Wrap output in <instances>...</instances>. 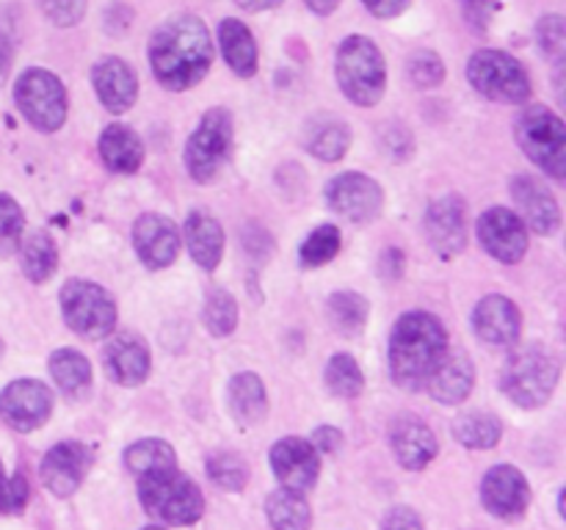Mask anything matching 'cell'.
<instances>
[{"label": "cell", "instance_id": "6da1fadb", "mask_svg": "<svg viewBox=\"0 0 566 530\" xmlns=\"http://www.w3.org/2000/svg\"><path fill=\"white\" fill-rule=\"evenodd\" d=\"M149 66L155 81L169 92L197 86L213 66V39L208 25L193 14L171 17L153 33Z\"/></svg>", "mask_w": 566, "mask_h": 530}, {"label": "cell", "instance_id": "7a4b0ae2", "mask_svg": "<svg viewBox=\"0 0 566 530\" xmlns=\"http://www.w3.org/2000/svg\"><path fill=\"white\" fill-rule=\"evenodd\" d=\"M448 351V331L431 312H407L390 331V373L403 390H423Z\"/></svg>", "mask_w": 566, "mask_h": 530}, {"label": "cell", "instance_id": "3957f363", "mask_svg": "<svg viewBox=\"0 0 566 530\" xmlns=\"http://www.w3.org/2000/svg\"><path fill=\"white\" fill-rule=\"evenodd\" d=\"M337 83H340L343 94H346L352 103L363 105H376L385 97L387 88V66L381 50L370 42L368 36H346L337 47Z\"/></svg>", "mask_w": 566, "mask_h": 530}, {"label": "cell", "instance_id": "277c9868", "mask_svg": "<svg viewBox=\"0 0 566 530\" xmlns=\"http://www.w3.org/2000/svg\"><path fill=\"white\" fill-rule=\"evenodd\" d=\"M562 375V364L547 348L525 346L506 359L501 373V390L512 403L536 409L551 401Z\"/></svg>", "mask_w": 566, "mask_h": 530}, {"label": "cell", "instance_id": "5b68a950", "mask_svg": "<svg viewBox=\"0 0 566 530\" xmlns=\"http://www.w3.org/2000/svg\"><path fill=\"white\" fill-rule=\"evenodd\" d=\"M142 506L166 524H191L202 517L205 497L191 478L177 469L144 475L138 480Z\"/></svg>", "mask_w": 566, "mask_h": 530}, {"label": "cell", "instance_id": "8992f818", "mask_svg": "<svg viewBox=\"0 0 566 530\" xmlns=\"http://www.w3.org/2000/svg\"><path fill=\"white\" fill-rule=\"evenodd\" d=\"M61 312L66 326L83 340H103L116 326L114 298L88 279H70L61 287Z\"/></svg>", "mask_w": 566, "mask_h": 530}, {"label": "cell", "instance_id": "52a82bcc", "mask_svg": "<svg viewBox=\"0 0 566 530\" xmlns=\"http://www.w3.org/2000/svg\"><path fill=\"white\" fill-rule=\"evenodd\" d=\"M517 141L531 160L553 180L566 174V127L562 116L534 105L517 119Z\"/></svg>", "mask_w": 566, "mask_h": 530}, {"label": "cell", "instance_id": "ba28073f", "mask_svg": "<svg viewBox=\"0 0 566 530\" xmlns=\"http://www.w3.org/2000/svg\"><path fill=\"white\" fill-rule=\"evenodd\" d=\"M468 81L495 103H525L531 94L528 72L503 50H479L468 61Z\"/></svg>", "mask_w": 566, "mask_h": 530}, {"label": "cell", "instance_id": "9c48e42d", "mask_svg": "<svg viewBox=\"0 0 566 530\" xmlns=\"http://www.w3.org/2000/svg\"><path fill=\"white\" fill-rule=\"evenodd\" d=\"M14 103L28 119L42 132H55L66 119V92L59 75L48 70H25L14 83Z\"/></svg>", "mask_w": 566, "mask_h": 530}, {"label": "cell", "instance_id": "30bf717a", "mask_svg": "<svg viewBox=\"0 0 566 530\" xmlns=\"http://www.w3.org/2000/svg\"><path fill=\"white\" fill-rule=\"evenodd\" d=\"M232 149V116L227 108H210L186 141V169L197 182H210Z\"/></svg>", "mask_w": 566, "mask_h": 530}, {"label": "cell", "instance_id": "8fae6325", "mask_svg": "<svg viewBox=\"0 0 566 530\" xmlns=\"http://www.w3.org/2000/svg\"><path fill=\"white\" fill-rule=\"evenodd\" d=\"M53 412V392L33 379H17L0 392V417L20 434L42 428Z\"/></svg>", "mask_w": 566, "mask_h": 530}, {"label": "cell", "instance_id": "7c38bea8", "mask_svg": "<svg viewBox=\"0 0 566 530\" xmlns=\"http://www.w3.org/2000/svg\"><path fill=\"white\" fill-rule=\"evenodd\" d=\"M326 202L343 219L354 221V224H365V221H374L381 213L385 193H381L379 182L370 180L368 174L346 171V174L335 177L326 186Z\"/></svg>", "mask_w": 566, "mask_h": 530}, {"label": "cell", "instance_id": "4fadbf2b", "mask_svg": "<svg viewBox=\"0 0 566 530\" xmlns=\"http://www.w3.org/2000/svg\"><path fill=\"white\" fill-rule=\"evenodd\" d=\"M479 241L501 263H520L528 252V232L523 219L509 208H492L479 219Z\"/></svg>", "mask_w": 566, "mask_h": 530}, {"label": "cell", "instance_id": "5bb4252c", "mask_svg": "<svg viewBox=\"0 0 566 530\" xmlns=\"http://www.w3.org/2000/svg\"><path fill=\"white\" fill-rule=\"evenodd\" d=\"M271 469L285 489L307 491L321 475V453L315 451L313 442L285 436L271 447Z\"/></svg>", "mask_w": 566, "mask_h": 530}, {"label": "cell", "instance_id": "9a60e30c", "mask_svg": "<svg viewBox=\"0 0 566 530\" xmlns=\"http://www.w3.org/2000/svg\"><path fill=\"white\" fill-rule=\"evenodd\" d=\"M481 500L492 517L517 519L531 502V489L525 475L512 464H497L481 480Z\"/></svg>", "mask_w": 566, "mask_h": 530}, {"label": "cell", "instance_id": "2e32d148", "mask_svg": "<svg viewBox=\"0 0 566 530\" xmlns=\"http://www.w3.org/2000/svg\"><path fill=\"white\" fill-rule=\"evenodd\" d=\"M133 246L147 268H166L175 263L177 252H180V232L166 215L144 213L133 224Z\"/></svg>", "mask_w": 566, "mask_h": 530}, {"label": "cell", "instance_id": "e0dca14e", "mask_svg": "<svg viewBox=\"0 0 566 530\" xmlns=\"http://www.w3.org/2000/svg\"><path fill=\"white\" fill-rule=\"evenodd\" d=\"M512 197L520 208V219H525L523 224H528L536 235H553L562 226V208L556 197L536 177H514Z\"/></svg>", "mask_w": 566, "mask_h": 530}, {"label": "cell", "instance_id": "ac0fdd59", "mask_svg": "<svg viewBox=\"0 0 566 530\" xmlns=\"http://www.w3.org/2000/svg\"><path fill=\"white\" fill-rule=\"evenodd\" d=\"M426 235H429L431 248H437L442 257L462 252L468 243V210H464L462 199H434L426 213Z\"/></svg>", "mask_w": 566, "mask_h": 530}, {"label": "cell", "instance_id": "d6986e66", "mask_svg": "<svg viewBox=\"0 0 566 530\" xmlns=\"http://www.w3.org/2000/svg\"><path fill=\"white\" fill-rule=\"evenodd\" d=\"M88 469V451L77 442H59L55 447H50L42 458V484L48 486V491H53L55 497H70L75 495L77 486L83 484Z\"/></svg>", "mask_w": 566, "mask_h": 530}, {"label": "cell", "instance_id": "ffe728a7", "mask_svg": "<svg viewBox=\"0 0 566 530\" xmlns=\"http://www.w3.org/2000/svg\"><path fill=\"white\" fill-rule=\"evenodd\" d=\"M94 92H97L99 103L111 110V114H125L133 108L138 97V77L127 61L116 59V55H105L94 64L92 70Z\"/></svg>", "mask_w": 566, "mask_h": 530}, {"label": "cell", "instance_id": "44dd1931", "mask_svg": "<svg viewBox=\"0 0 566 530\" xmlns=\"http://www.w3.org/2000/svg\"><path fill=\"white\" fill-rule=\"evenodd\" d=\"M473 329L490 346H514L523 331V315L512 298L486 296L475 307Z\"/></svg>", "mask_w": 566, "mask_h": 530}, {"label": "cell", "instance_id": "7402d4cb", "mask_svg": "<svg viewBox=\"0 0 566 530\" xmlns=\"http://www.w3.org/2000/svg\"><path fill=\"white\" fill-rule=\"evenodd\" d=\"M105 373L122 386H138L149 375V348L136 335H116L103 353Z\"/></svg>", "mask_w": 566, "mask_h": 530}, {"label": "cell", "instance_id": "603a6c76", "mask_svg": "<svg viewBox=\"0 0 566 530\" xmlns=\"http://www.w3.org/2000/svg\"><path fill=\"white\" fill-rule=\"evenodd\" d=\"M390 445L398 464L407 469H423L437 456V451H440L434 431L418 417L396 420L390 431Z\"/></svg>", "mask_w": 566, "mask_h": 530}, {"label": "cell", "instance_id": "cb8c5ba5", "mask_svg": "<svg viewBox=\"0 0 566 530\" xmlns=\"http://www.w3.org/2000/svg\"><path fill=\"white\" fill-rule=\"evenodd\" d=\"M475 384V368L470 362V357L464 351H446V357L440 359V364L434 368L429 379V392L446 406L453 403H462L464 398L473 392Z\"/></svg>", "mask_w": 566, "mask_h": 530}, {"label": "cell", "instance_id": "d4e9b609", "mask_svg": "<svg viewBox=\"0 0 566 530\" xmlns=\"http://www.w3.org/2000/svg\"><path fill=\"white\" fill-rule=\"evenodd\" d=\"M186 243L197 265H202L205 271L219 268L221 254H224V230L213 215L193 210L186 219Z\"/></svg>", "mask_w": 566, "mask_h": 530}, {"label": "cell", "instance_id": "484cf974", "mask_svg": "<svg viewBox=\"0 0 566 530\" xmlns=\"http://www.w3.org/2000/svg\"><path fill=\"white\" fill-rule=\"evenodd\" d=\"M219 44L227 64H230V70L235 72L238 77L258 75V64H260L258 42H254L252 31H249L241 20H232V17L221 20Z\"/></svg>", "mask_w": 566, "mask_h": 530}, {"label": "cell", "instance_id": "4316f807", "mask_svg": "<svg viewBox=\"0 0 566 530\" xmlns=\"http://www.w3.org/2000/svg\"><path fill=\"white\" fill-rule=\"evenodd\" d=\"M99 158L116 174H133L144 160V144L130 127L108 125L99 136Z\"/></svg>", "mask_w": 566, "mask_h": 530}, {"label": "cell", "instance_id": "83f0119b", "mask_svg": "<svg viewBox=\"0 0 566 530\" xmlns=\"http://www.w3.org/2000/svg\"><path fill=\"white\" fill-rule=\"evenodd\" d=\"M230 409L243 425H258L269 412V398L258 373H238L230 381Z\"/></svg>", "mask_w": 566, "mask_h": 530}, {"label": "cell", "instance_id": "f1b7e54d", "mask_svg": "<svg viewBox=\"0 0 566 530\" xmlns=\"http://www.w3.org/2000/svg\"><path fill=\"white\" fill-rule=\"evenodd\" d=\"M50 375L66 398H83L92 386V364L75 348H61L50 357Z\"/></svg>", "mask_w": 566, "mask_h": 530}, {"label": "cell", "instance_id": "f546056e", "mask_svg": "<svg viewBox=\"0 0 566 530\" xmlns=\"http://www.w3.org/2000/svg\"><path fill=\"white\" fill-rule=\"evenodd\" d=\"M265 513H269V522L274 530H310V524H313V511H310L302 491L285 489V486L269 497Z\"/></svg>", "mask_w": 566, "mask_h": 530}, {"label": "cell", "instance_id": "4dcf8cb0", "mask_svg": "<svg viewBox=\"0 0 566 530\" xmlns=\"http://www.w3.org/2000/svg\"><path fill=\"white\" fill-rule=\"evenodd\" d=\"M352 147V130L337 119H318L307 127V149L310 155L321 160H340Z\"/></svg>", "mask_w": 566, "mask_h": 530}, {"label": "cell", "instance_id": "1f68e13d", "mask_svg": "<svg viewBox=\"0 0 566 530\" xmlns=\"http://www.w3.org/2000/svg\"><path fill=\"white\" fill-rule=\"evenodd\" d=\"M59 268V248L55 241L44 230L28 235V241L22 243V271L31 282H48L50 276Z\"/></svg>", "mask_w": 566, "mask_h": 530}, {"label": "cell", "instance_id": "d6a6232c", "mask_svg": "<svg viewBox=\"0 0 566 530\" xmlns=\"http://www.w3.org/2000/svg\"><path fill=\"white\" fill-rule=\"evenodd\" d=\"M125 464L130 473L138 478L153 473H166V469H177V456L164 439H142L133 442L125 451Z\"/></svg>", "mask_w": 566, "mask_h": 530}, {"label": "cell", "instance_id": "836d02e7", "mask_svg": "<svg viewBox=\"0 0 566 530\" xmlns=\"http://www.w3.org/2000/svg\"><path fill=\"white\" fill-rule=\"evenodd\" d=\"M501 434L503 428L501 423H497V417H492V414L486 412L462 414V417L453 423V436H457L464 447H470V451H490V447H495L497 442H501Z\"/></svg>", "mask_w": 566, "mask_h": 530}, {"label": "cell", "instance_id": "e575fe53", "mask_svg": "<svg viewBox=\"0 0 566 530\" xmlns=\"http://www.w3.org/2000/svg\"><path fill=\"white\" fill-rule=\"evenodd\" d=\"M368 301L354 290H340L329 298V315L332 324L343 331V335H359L368 324Z\"/></svg>", "mask_w": 566, "mask_h": 530}, {"label": "cell", "instance_id": "d590c367", "mask_svg": "<svg viewBox=\"0 0 566 530\" xmlns=\"http://www.w3.org/2000/svg\"><path fill=\"white\" fill-rule=\"evenodd\" d=\"M326 386L337 398H357L363 392V370H359L357 359L352 353H335L329 359V364H326Z\"/></svg>", "mask_w": 566, "mask_h": 530}, {"label": "cell", "instance_id": "8d00e7d4", "mask_svg": "<svg viewBox=\"0 0 566 530\" xmlns=\"http://www.w3.org/2000/svg\"><path fill=\"white\" fill-rule=\"evenodd\" d=\"M337 252H340V230L332 224H324L310 232L307 241L298 248V259H302L304 268H318V265H326L329 259H335Z\"/></svg>", "mask_w": 566, "mask_h": 530}, {"label": "cell", "instance_id": "74e56055", "mask_svg": "<svg viewBox=\"0 0 566 530\" xmlns=\"http://www.w3.org/2000/svg\"><path fill=\"white\" fill-rule=\"evenodd\" d=\"M205 326H208L210 335L227 337L235 331L238 326V304L235 298L227 290H210L205 298Z\"/></svg>", "mask_w": 566, "mask_h": 530}, {"label": "cell", "instance_id": "f35d334b", "mask_svg": "<svg viewBox=\"0 0 566 530\" xmlns=\"http://www.w3.org/2000/svg\"><path fill=\"white\" fill-rule=\"evenodd\" d=\"M208 475L219 489L241 491L249 480V469L235 453H216L208 458Z\"/></svg>", "mask_w": 566, "mask_h": 530}, {"label": "cell", "instance_id": "ab89813d", "mask_svg": "<svg viewBox=\"0 0 566 530\" xmlns=\"http://www.w3.org/2000/svg\"><path fill=\"white\" fill-rule=\"evenodd\" d=\"M22 230H25L22 208L9 193H0V254H11L20 246Z\"/></svg>", "mask_w": 566, "mask_h": 530}, {"label": "cell", "instance_id": "60d3db41", "mask_svg": "<svg viewBox=\"0 0 566 530\" xmlns=\"http://www.w3.org/2000/svg\"><path fill=\"white\" fill-rule=\"evenodd\" d=\"M536 42H539L542 53L556 64H564L566 55V22L562 14H547L542 17L536 25Z\"/></svg>", "mask_w": 566, "mask_h": 530}, {"label": "cell", "instance_id": "b9f144b4", "mask_svg": "<svg viewBox=\"0 0 566 530\" xmlns=\"http://www.w3.org/2000/svg\"><path fill=\"white\" fill-rule=\"evenodd\" d=\"M407 72L418 88H434L440 86L442 77H446V64H442L440 55L431 53V50H418V53L409 55Z\"/></svg>", "mask_w": 566, "mask_h": 530}, {"label": "cell", "instance_id": "7bdbcfd3", "mask_svg": "<svg viewBox=\"0 0 566 530\" xmlns=\"http://www.w3.org/2000/svg\"><path fill=\"white\" fill-rule=\"evenodd\" d=\"M28 480L22 475H11V478H0V513H22V508L28 506Z\"/></svg>", "mask_w": 566, "mask_h": 530}, {"label": "cell", "instance_id": "ee69618b", "mask_svg": "<svg viewBox=\"0 0 566 530\" xmlns=\"http://www.w3.org/2000/svg\"><path fill=\"white\" fill-rule=\"evenodd\" d=\"M44 14L50 17L53 25L72 28L86 14V0H44Z\"/></svg>", "mask_w": 566, "mask_h": 530}, {"label": "cell", "instance_id": "f6af8a7d", "mask_svg": "<svg viewBox=\"0 0 566 530\" xmlns=\"http://www.w3.org/2000/svg\"><path fill=\"white\" fill-rule=\"evenodd\" d=\"M459 6H462V14L468 20V25L475 33H484L490 28L492 14H495L497 0H459Z\"/></svg>", "mask_w": 566, "mask_h": 530}, {"label": "cell", "instance_id": "bcb514c9", "mask_svg": "<svg viewBox=\"0 0 566 530\" xmlns=\"http://www.w3.org/2000/svg\"><path fill=\"white\" fill-rule=\"evenodd\" d=\"M385 530H423V522H420L418 513L407 506H398L387 513Z\"/></svg>", "mask_w": 566, "mask_h": 530}, {"label": "cell", "instance_id": "7dc6e473", "mask_svg": "<svg viewBox=\"0 0 566 530\" xmlns=\"http://www.w3.org/2000/svg\"><path fill=\"white\" fill-rule=\"evenodd\" d=\"M363 3L370 14L381 17V20H392L409 9V0H363Z\"/></svg>", "mask_w": 566, "mask_h": 530}, {"label": "cell", "instance_id": "c3c4849f", "mask_svg": "<svg viewBox=\"0 0 566 530\" xmlns=\"http://www.w3.org/2000/svg\"><path fill=\"white\" fill-rule=\"evenodd\" d=\"M340 442H343V434L337 428H329V425L318 428L313 436V447L318 453H335L337 447H340Z\"/></svg>", "mask_w": 566, "mask_h": 530}, {"label": "cell", "instance_id": "681fc988", "mask_svg": "<svg viewBox=\"0 0 566 530\" xmlns=\"http://www.w3.org/2000/svg\"><path fill=\"white\" fill-rule=\"evenodd\" d=\"M11 59H14V39H11V33L0 25V83L9 77Z\"/></svg>", "mask_w": 566, "mask_h": 530}, {"label": "cell", "instance_id": "f907efd6", "mask_svg": "<svg viewBox=\"0 0 566 530\" xmlns=\"http://www.w3.org/2000/svg\"><path fill=\"white\" fill-rule=\"evenodd\" d=\"M130 17H133V11L130 9H125L122 11V17H116V6H111L108 9V14H105V28H108L111 33H122V31H127V25H130Z\"/></svg>", "mask_w": 566, "mask_h": 530}, {"label": "cell", "instance_id": "816d5d0a", "mask_svg": "<svg viewBox=\"0 0 566 530\" xmlns=\"http://www.w3.org/2000/svg\"><path fill=\"white\" fill-rule=\"evenodd\" d=\"M238 6H241L243 11H269V9H276V6H282L285 0H235Z\"/></svg>", "mask_w": 566, "mask_h": 530}, {"label": "cell", "instance_id": "f5cc1de1", "mask_svg": "<svg viewBox=\"0 0 566 530\" xmlns=\"http://www.w3.org/2000/svg\"><path fill=\"white\" fill-rule=\"evenodd\" d=\"M304 3H307V9L315 11L318 17H329L332 11L340 6V0H304Z\"/></svg>", "mask_w": 566, "mask_h": 530}, {"label": "cell", "instance_id": "db71d44e", "mask_svg": "<svg viewBox=\"0 0 566 530\" xmlns=\"http://www.w3.org/2000/svg\"><path fill=\"white\" fill-rule=\"evenodd\" d=\"M0 353H3V340H0Z\"/></svg>", "mask_w": 566, "mask_h": 530}, {"label": "cell", "instance_id": "11a10c76", "mask_svg": "<svg viewBox=\"0 0 566 530\" xmlns=\"http://www.w3.org/2000/svg\"><path fill=\"white\" fill-rule=\"evenodd\" d=\"M144 530H164V528H144Z\"/></svg>", "mask_w": 566, "mask_h": 530}, {"label": "cell", "instance_id": "9f6ffc18", "mask_svg": "<svg viewBox=\"0 0 566 530\" xmlns=\"http://www.w3.org/2000/svg\"><path fill=\"white\" fill-rule=\"evenodd\" d=\"M0 478H3V467H0Z\"/></svg>", "mask_w": 566, "mask_h": 530}]
</instances>
